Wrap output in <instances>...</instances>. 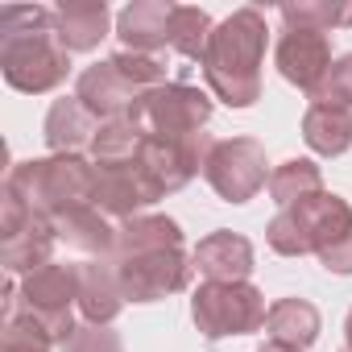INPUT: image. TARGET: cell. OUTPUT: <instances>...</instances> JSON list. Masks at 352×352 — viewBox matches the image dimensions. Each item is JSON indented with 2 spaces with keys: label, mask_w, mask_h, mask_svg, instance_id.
Masks as SVG:
<instances>
[{
  "label": "cell",
  "mask_w": 352,
  "mask_h": 352,
  "mask_svg": "<svg viewBox=\"0 0 352 352\" xmlns=\"http://www.w3.org/2000/svg\"><path fill=\"white\" fill-rule=\"evenodd\" d=\"M54 245H58L54 224L46 216H34L30 228H21L9 241H0V265H5L9 278H30L46 265H54Z\"/></svg>",
  "instance_id": "obj_20"
},
{
  "label": "cell",
  "mask_w": 352,
  "mask_h": 352,
  "mask_svg": "<svg viewBox=\"0 0 352 352\" xmlns=\"http://www.w3.org/2000/svg\"><path fill=\"white\" fill-rule=\"evenodd\" d=\"M212 149H216L212 133H195V137H149L145 133L137 162L145 170V179L153 183V191L166 199L174 191H183L195 174H204Z\"/></svg>",
  "instance_id": "obj_10"
},
{
  "label": "cell",
  "mask_w": 352,
  "mask_h": 352,
  "mask_svg": "<svg viewBox=\"0 0 352 352\" xmlns=\"http://www.w3.org/2000/svg\"><path fill=\"white\" fill-rule=\"evenodd\" d=\"M75 96L83 100V108H87L100 124L120 120V116H133V108H137V100H141V91L112 67V58L83 67L79 79H75Z\"/></svg>",
  "instance_id": "obj_14"
},
{
  "label": "cell",
  "mask_w": 352,
  "mask_h": 352,
  "mask_svg": "<svg viewBox=\"0 0 352 352\" xmlns=\"http://www.w3.org/2000/svg\"><path fill=\"white\" fill-rule=\"evenodd\" d=\"M265 294L253 282H204L191 294V319L204 340L253 336L265 327Z\"/></svg>",
  "instance_id": "obj_5"
},
{
  "label": "cell",
  "mask_w": 352,
  "mask_h": 352,
  "mask_svg": "<svg viewBox=\"0 0 352 352\" xmlns=\"http://www.w3.org/2000/svg\"><path fill=\"white\" fill-rule=\"evenodd\" d=\"M54 340L30 319V315H17L5 323V331H0V352H50Z\"/></svg>",
  "instance_id": "obj_29"
},
{
  "label": "cell",
  "mask_w": 352,
  "mask_h": 352,
  "mask_svg": "<svg viewBox=\"0 0 352 352\" xmlns=\"http://www.w3.org/2000/svg\"><path fill=\"white\" fill-rule=\"evenodd\" d=\"M183 228L179 220L170 216H133V220H120V232H116V261L120 257H137V253H157V249H183Z\"/></svg>",
  "instance_id": "obj_22"
},
{
  "label": "cell",
  "mask_w": 352,
  "mask_h": 352,
  "mask_svg": "<svg viewBox=\"0 0 352 352\" xmlns=\"http://www.w3.org/2000/svg\"><path fill=\"white\" fill-rule=\"evenodd\" d=\"M344 352H348V348H344Z\"/></svg>",
  "instance_id": "obj_35"
},
{
  "label": "cell",
  "mask_w": 352,
  "mask_h": 352,
  "mask_svg": "<svg viewBox=\"0 0 352 352\" xmlns=\"http://www.w3.org/2000/svg\"><path fill=\"white\" fill-rule=\"evenodd\" d=\"M124 302H162L170 294H183L195 278V257L187 249H157L137 257H112Z\"/></svg>",
  "instance_id": "obj_8"
},
{
  "label": "cell",
  "mask_w": 352,
  "mask_h": 352,
  "mask_svg": "<svg viewBox=\"0 0 352 352\" xmlns=\"http://www.w3.org/2000/svg\"><path fill=\"white\" fill-rule=\"evenodd\" d=\"M141 141H145V129L133 120V116H120V120H108L100 124L96 141H91V162L96 166H116V162H133L141 153Z\"/></svg>",
  "instance_id": "obj_25"
},
{
  "label": "cell",
  "mask_w": 352,
  "mask_h": 352,
  "mask_svg": "<svg viewBox=\"0 0 352 352\" xmlns=\"http://www.w3.org/2000/svg\"><path fill=\"white\" fill-rule=\"evenodd\" d=\"M112 67L145 96V91H153V87H162V83H170L166 75H170V54H133V50H116L112 54Z\"/></svg>",
  "instance_id": "obj_28"
},
{
  "label": "cell",
  "mask_w": 352,
  "mask_h": 352,
  "mask_svg": "<svg viewBox=\"0 0 352 352\" xmlns=\"http://www.w3.org/2000/svg\"><path fill=\"white\" fill-rule=\"evenodd\" d=\"M319 307L307 302V298H278L265 315V336L270 344H282V348H298L307 352L315 340H319Z\"/></svg>",
  "instance_id": "obj_21"
},
{
  "label": "cell",
  "mask_w": 352,
  "mask_h": 352,
  "mask_svg": "<svg viewBox=\"0 0 352 352\" xmlns=\"http://www.w3.org/2000/svg\"><path fill=\"white\" fill-rule=\"evenodd\" d=\"M96 166V162H91ZM162 195L153 191V183L145 179L141 162H116V166H96V187H91V204L112 216V220H133L145 208H153Z\"/></svg>",
  "instance_id": "obj_12"
},
{
  "label": "cell",
  "mask_w": 352,
  "mask_h": 352,
  "mask_svg": "<svg viewBox=\"0 0 352 352\" xmlns=\"http://www.w3.org/2000/svg\"><path fill=\"white\" fill-rule=\"evenodd\" d=\"M120 311H124V290H120L112 257L83 261L79 265V315H83V323L108 327Z\"/></svg>",
  "instance_id": "obj_18"
},
{
  "label": "cell",
  "mask_w": 352,
  "mask_h": 352,
  "mask_svg": "<svg viewBox=\"0 0 352 352\" xmlns=\"http://www.w3.org/2000/svg\"><path fill=\"white\" fill-rule=\"evenodd\" d=\"M274 63L278 75L286 83H294L298 91L315 96V87L323 83V75L331 71V38L319 30H302V25H286L278 46H274Z\"/></svg>",
  "instance_id": "obj_11"
},
{
  "label": "cell",
  "mask_w": 352,
  "mask_h": 352,
  "mask_svg": "<svg viewBox=\"0 0 352 352\" xmlns=\"http://www.w3.org/2000/svg\"><path fill=\"white\" fill-rule=\"evenodd\" d=\"M282 25H302V30H352V5H336V0H298V5H282Z\"/></svg>",
  "instance_id": "obj_26"
},
{
  "label": "cell",
  "mask_w": 352,
  "mask_h": 352,
  "mask_svg": "<svg viewBox=\"0 0 352 352\" xmlns=\"http://www.w3.org/2000/svg\"><path fill=\"white\" fill-rule=\"evenodd\" d=\"M9 191H17L34 212H42L46 220L91 204V187H96V166L91 157L79 153H50V157H30L17 162L5 179Z\"/></svg>",
  "instance_id": "obj_3"
},
{
  "label": "cell",
  "mask_w": 352,
  "mask_h": 352,
  "mask_svg": "<svg viewBox=\"0 0 352 352\" xmlns=\"http://www.w3.org/2000/svg\"><path fill=\"white\" fill-rule=\"evenodd\" d=\"M174 13L170 0H133L116 13V38L120 50L133 54H174Z\"/></svg>",
  "instance_id": "obj_13"
},
{
  "label": "cell",
  "mask_w": 352,
  "mask_h": 352,
  "mask_svg": "<svg viewBox=\"0 0 352 352\" xmlns=\"http://www.w3.org/2000/svg\"><path fill=\"white\" fill-rule=\"evenodd\" d=\"M344 340H348V352H352V311H348V319H344Z\"/></svg>",
  "instance_id": "obj_33"
},
{
  "label": "cell",
  "mask_w": 352,
  "mask_h": 352,
  "mask_svg": "<svg viewBox=\"0 0 352 352\" xmlns=\"http://www.w3.org/2000/svg\"><path fill=\"white\" fill-rule=\"evenodd\" d=\"M319 265H323L327 274L348 278V274H352V232H348V236H340L327 253H319Z\"/></svg>",
  "instance_id": "obj_32"
},
{
  "label": "cell",
  "mask_w": 352,
  "mask_h": 352,
  "mask_svg": "<svg viewBox=\"0 0 352 352\" xmlns=\"http://www.w3.org/2000/svg\"><path fill=\"white\" fill-rule=\"evenodd\" d=\"M79 265H46L30 278H21V315H30L54 344H67L79 323Z\"/></svg>",
  "instance_id": "obj_6"
},
{
  "label": "cell",
  "mask_w": 352,
  "mask_h": 352,
  "mask_svg": "<svg viewBox=\"0 0 352 352\" xmlns=\"http://www.w3.org/2000/svg\"><path fill=\"white\" fill-rule=\"evenodd\" d=\"M0 71L13 91L46 96L67 83L71 50L58 42L54 9L46 5H5L0 9Z\"/></svg>",
  "instance_id": "obj_1"
},
{
  "label": "cell",
  "mask_w": 352,
  "mask_h": 352,
  "mask_svg": "<svg viewBox=\"0 0 352 352\" xmlns=\"http://www.w3.org/2000/svg\"><path fill=\"white\" fill-rule=\"evenodd\" d=\"M58 241L75 253H87V257H112L116 253V232L120 224H112V216H104L96 204H79L63 216L50 220Z\"/></svg>",
  "instance_id": "obj_17"
},
{
  "label": "cell",
  "mask_w": 352,
  "mask_h": 352,
  "mask_svg": "<svg viewBox=\"0 0 352 352\" xmlns=\"http://www.w3.org/2000/svg\"><path fill=\"white\" fill-rule=\"evenodd\" d=\"M270 162H265V145L253 137H228L216 141L204 179L208 187L224 199V204H249L261 187H270Z\"/></svg>",
  "instance_id": "obj_9"
},
{
  "label": "cell",
  "mask_w": 352,
  "mask_h": 352,
  "mask_svg": "<svg viewBox=\"0 0 352 352\" xmlns=\"http://www.w3.org/2000/svg\"><path fill=\"white\" fill-rule=\"evenodd\" d=\"M348 232H352V204L336 191H319L294 208H282L270 220L265 241L282 257H311V253L319 257Z\"/></svg>",
  "instance_id": "obj_4"
},
{
  "label": "cell",
  "mask_w": 352,
  "mask_h": 352,
  "mask_svg": "<svg viewBox=\"0 0 352 352\" xmlns=\"http://www.w3.org/2000/svg\"><path fill=\"white\" fill-rule=\"evenodd\" d=\"M54 30L71 54H87L108 38L112 13L104 0H63V5H54Z\"/></svg>",
  "instance_id": "obj_19"
},
{
  "label": "cell",
  "mask_w": 352,
  "mask_h": 352,
  "mask_svg": "<svg viewBox=\"0 0 352 352\" xmlns=\"http://www.w3.org/2000/svg\"><path fill=\"white\" fill-rule=\"evenodd\" d=\"M302 141L319 157H340L352 149V108L340 104H311L302 112Z\"/></svg>",
  "instance_id": "obj_23"
},
{
  "label": "cell",
  "mask_w": 352,
  "mask_h": 352,
  "mask_svg": "<svg viewBox=\"0 0 352 352\" xmlns=\"http://www.w3.org/2000/svg\"><path fill=\"white\" fill-rule=\"evenodd\" d=\"M96 133H100V120L83 108L79 96L54 100L50 112H46V124H42V137H46L50 153H79V157H87Z\"/></svg>",
  "instance_id": "obj_16"
},
{
  "label": "cell",
  "mask_w": 352,
  "mask_h": 352,
  "mask_svg": "<svg viewBox=\"0 0 352 352\" xmlns=\"http://www.w3.org/2000/svg\"><path fill=\"white\" fill-rule=\"evenodd\" d=\"M133 120L149 137H195L212 120V96L191 87L187 79H170L137 100Z\"/></svg>",
  "instance_id": "obj_7"
},
{
  "label": "cell",
  "mask_w": 352,
  "mask_h": 352,
  "mask_svg": "<svg viewBox=\"0 0 352 352\" xmlns=\"http://www.w3.org/2000/svg\"><path fill=\"white\" fill-rule=\"evenodd\" d=\"M311 104H340V108H352V54H340L331 63V71L323 75V83L315 87Z\"/></svg>",
  "instance_id": "obj_30"
},
{
  "label": "cell",
  "mask_w": 352,
  "mask_h": 352,
  "mask_svg": "<svg viewBox=\"0 0 352 352\" xmlns=\"http://www.w3.org/2000/svg\"><path fill=\"white\" fill-rule=\"evenodd\" d=\"M257 352H298V348H282V344H261Z\"/></svg>",
  "instance_id": "obj_34"
},
{
  "label": "cell",
  "mask_w": 352,
  "mask_h": 352,
  "mask_svg": "<svg viewBox=\"0 0 352 352\" xmlns=\"http://www.w3.org/2000/svg\"><path fill=\"white\" fill-rule=\"evenodd\" d=\"M63 352H124L120 336L100 323H79V331L63 344Z\"/></svg>",
  "instance_id": "obj_31"
},
{
  "label": "cell",
  "mask_w": 352,
  "mask_h": 352,
  "mask_svg": "<svg viewBox=\"0 0 352 352\" xmlns=\"http://www.w3.org/2000/svg\"><path fill=\"white\" fill-rule=\"evenodd\" d=\"M212 17L195 5H179L174 13V54L179 58H191V63H204V50H208V38H212Z\"/></svg>",
  "instance_id": "obj_27"
},
{
  "label": "cell",
  "mask_w": 352,
  "mask_h": 352,
  "mask_svg": "<svg viewBox=\"0 0 352 352\" xmlns=\"http://www.w3.org/2000/svg\"><path fill=\"white\" fill-rule=\"evenodd\" d=\"M319 191H323V170L311 157H286L270 174V199L278 208H294V204H302Z\"/></svg>",
  "instance_id": "obj_24"
},
{
  "label": "cell",
  "mask_w": 352,
  "mask_h": 352,
  "mask_svg": "<svg viewBox=\"0 0 352 352\" xmlns=\"http://www.w3.org/2000/svg\"><path fill=\"white\" fill-rule=\"evenodd\" d=\"M191 257H195V274H204L208 282H249L253 261H257L249 236L228 232V228L208 232V236L191 249Z\"/></svg>",
  "instance_id": "obj_15"
},
{
  "label": "cell",
  "mask_w": 352,
  "mask_h": 352,
  "mask_svg": "<svg viewBox=\"0 0 352 352\" xmlns=\"http://www.w3.org/2000/svg\"><path fill=\"white\" fill-rule=\"evenodd\" d=\"M270 46V25L261 9H236L224 17L204 50V79L228 108H253L261 100V63Z\"/></svg>",
  "instance_id": "obj_2"
}]
</instances>
